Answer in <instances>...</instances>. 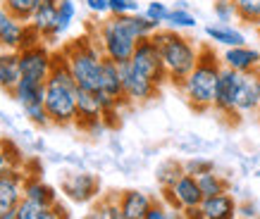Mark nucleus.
<instances>
[{
    "instance_id": "nucleus-31",
    "label": "nucleus",
    "mask_w": 260,
    "mask_h": 219,
    "mask_svg": "<svg viewBox=\"0 0 260 219\" xmlns=\"http://www.w3.org/2000/svg\"><path fill=\"white\" fill-rule=\"evenodd\" d=\"M167 26L170 29H193L196 26V17L189 12V8H172L170 15H167Z\"/></svg>"
},
{
    "instance_id": "nucleus-41",
    "label": "nucleus",
    "mask_w": 260,
    "mask_h": 219,
    "mask_svg": "<svg viewBox=\"0 0 260 219\" xmlns=\"http://www.w3.org/2000/svg\"><path fill=\"white\" fill-rule=\"evenodd\" d=\"M0 145H3V150H5V155H8L10 164H12V167H19V160H17V155H19V148H17L15 143L8 141V138H3V141H0Z\"/></svg>"
},
{
    "instance_id": "nucleus-7",
    "label": "nucleus",
    "mask_w": 260,
    "mask_h": 219,
    "mask_svg": "<svg viewBox=\"0 0 260 219\" xmlns=\"http://www.w3.org/2000/svg\"><path fill=\"white\" fill-rule=\"evenodd\" d=\"M119 71H122V86H124V98L132 102H148L160 95V88L153 79L136 69L132 62H119Z\"/></svg>"
},
{
    "instance_id": "nucleus-19",
    "label": "nucleus",
    "mask_w": 260,
    "mask_h": 219,
    "mask_svg": "<svg viewBox=\"0 0 260 219\" xmlns=\"http://www.w3.org/2000/svg\"><path fill=\"white\" fill-rule=\"evenodd\" d=\"M24 22L12 17L5 8H0V50H19Z\"/></svg>"
},
{
    "instance_id": "nucleus-13",
    "label": "nucleus",
    "mask_w": 260,
    "mask_h": 219,
    "mask_svg": "<svg viewBox=\"0 0 260 219\" xmlns=\"http://www.w3.org/2000/svg\"><path fill=\"white\" fill-rule=\"evenodd\" d=\"M237 112L239 115H260V69L246 71L239 79Z\"/></svg>"
},
{
    "instance_id": "nucleus-18",
    "label": "nucleus",
    "mask_w": 260,
    "mask_h": 219,
    "mask_svg": "<svg viewBox=\"0 0 260 219\" xmlns=\"http://www.w3.org/2000/svg\"><path fill=\"white\" fill-rule=\"evenodd\" d=\"M19 79H22L19 50H0V91L10 95Z\"/></svg>"
},
{
    "instance_id": "nucleus-15",
    "label": "nucleus",
    "mask_w": 260,
    "mask_h": 219,
    "mask_svg": "<svg viewBox=\"0 0 260 219\" xmlns=\"http://www.w3.org/2000/svg\"><path fill=\"white\" fill-rule=\"evenodd\" d=\"M222 64L229 67V69L246 74V71L260 69V53L255 48H248V46L224 48V53H222Z\"/></svg>"
},
{
    "instance_id": "nucleus-46",
    "label": "nucleus",
    "mask_w": 260,
    "mask_h": 219,
    "mask_svg": "<svg viewBox=\"0 0 260 219\" xmlns=\"http://www.w3.org/2000/svg\"><path fill=\"white\" fill-rule=\"evenodd\" d=\"M0 3H3V0H0Z\"/></svg>"
},
{
    "instance_id": "nucleus-12",
    "label": "nucleus",
    "mask_w": 260,
    "mask_h": 219,
    "mask_svg": "<svg viewBox=\"0 0 260 219\" xmlns=\"http://www.w3.org/2000/svg\"><path fill=\"white\" fill-rule=\"evenodd\" d=\"M19 67H22V77L46 81L50 69H53V53L48 50L46 43L19 50Z\"/></svg>"
},
{
    "instance_id": "nucleus-24",
    "label": "nucleus",
    "mask_w": 260,
    "mask_h": 219,
    "mask_svg": "<svg viewBox=\"0 0 260 219\" xmlns=\"http://www.w3.org/2000/svg\"><path fill=\"white\" fill-rule=\"evenodd\" d=\"M205 36L217 43V46L232 48V46H246V36L239 29H234L232 24H208L205 26Z\"/></svg>"
},
{
    "instance_id": "nucleus-45",
    "label": "nucleus",
    "mask_w": 260,
    "mask_h": 219,
    "mask_svg": "<svg viewBox=\"0 0 260 219\" xmlns=\"http://www.w3.org/2000/svg\"><path fill=\"white\" fill-rule=\"evenodd\" d=\"M255 31H258V36H260V26H255Z\"/></svg>"
},
{
    "instance_id": "nucleus-10",
    "label": "nucleus",
    "mask_w": 260,
    "mask_h": 219,
    "mask_svg": "<svg viewBox=\"0 0 260 219\" xmlns=\"http://www.w3.org/2000/svg\"><path fill=\"white\" fill-rule=\"evenodd\" d=\"M77 129L81 131H98L105 129L103 122V102L98 98V91H88V88H79L77 91Z\"/></svg>"
},
{
    "instance_id": "nucleus-29",
    "label": "nucleus",
    "mask_w": 260,
    "mask_h": 219,
    "mask_svg": "<svg viewBox=\"0 0 260 219\" xmlns=\"http://www.w3.org/2000/svg\"><path fill=\"white\" fill-rule=\"evenodd\" d=\"M198 186L203 191V198H210V196H217V193H227L229 181L213 169V172H205L198 176Z\"/></svg>"
},
{
    "instance_id": "nucleus-37",
    "label": "nucleus",
    "mask_w": 260,
    "mask_h": 219,
    "mask_svg": "<svg viewBox=\"0 0 260 219\" xmlns=\"http://www.w3.org/2000/svg\"><path fill=\"white\" fill-rule=\"evenodd\" d=\"M213 169H215V164L210 160H203V157H191V160L184 162V172L193 174V176H201V174L213 172Z\"/></svg>"
},
{
    "instance_id": "nucleus-14",
    "label": "nucleus",
    "mask_w": 260,
    "mask_h": 219,
    "mask_svg": "<svg viewBox=\"0 0 260 219\" xmlns=\"http://www.w3.org/2000/svg\"><path fill=\"white\" fill-rule=\"evenodd\" d=\"M170 191H172L174 203H177V212L196 210L203 203V191L198 186V176H193V174H184Z\"/></svg>"
},
{
    "instance_id": "nucleus-5",
    "label": "nucleus",
    "mask_w": 260,
    "mask_h": 219,
    "mask_svg": "<svg viewBox=\"0 0 260 219\" xmlns=\"http://www.w3.org/2000/svg\"><path fill=\"white\" fill-rule=\"evenodd\" d=\"M150 39L155 41V46L160 48V55H162V62H165L170 84L179 88V84L189 77V71L196 67L201 46H196L191 39L181 36L177 29H170V26H167V29H158Z\"/></svg>"
},
{
    "instance_id": "nucleus-44",
    "label": "nucleus",
    "mask_w": 260,
    "mask_h": 219,
    "mask_svg": "<svg viewBox=\"0 0 260 219\" xmlns=\"http://www.w3.org/2000/svg\"><path fill=\"white\" fill-rule=\"evenodd\" d=\"M5 167H10V160H8V155H5V150H3V145H0V172H3Z\"/></svg>"
},
{
    "instance_id": "nucleus-33",
    "label": "nucleus",
    "mask_w": 260,
    "mask_h": 219,
    "mask_svg": "<svg viewBox=\"0 0 260 219\" xmlns=\"http://www.w3.org/2000/svg\"><path fill=\"white\" fill-rule=\"evenodd\" d=\"M24 117L29 119L31 124L36 126H50V117H48V110H46V102H31V105H24Z\"/></svg>"
},
{
    "instance_id": "nucleus-26",
    "label": "nucleus",
    "mask_w": 260,
    "mask_h": 219,
    "mask_svg": "<svg viewBox=\"0 0 260 219\" xmlns=\"http://www.w3.org/2000/svg\"><path fill=\"white\" fill-rule=\"evenodd\" d=\"M184 174H186L184 162H179V160H165L155 167V181L160 184V188H172Z\"/></svg>"
},
{
    "instance_id": "nucleus-4",
    "label": "nucleus",
    "mask_w": 260,
    "mask_h": 219,
    "mask_svg": "<svg viewBox=\"0 0 260 219\" xmlns=\"http://www.w3.org/2000/svg\"><path fill=\"white\" fill-rule=\"evenodd\" d=\"M60 50H62L64 60L70 64V69H72V74H74V79H77L79 88L98 91V88H101L105 55H103L101 46L95 43L93 33L91 31L81 33L77 39L67 41Z\"/></svg>"
},
{
    "instance_id": "nucleus-35",
    "label": "nucleus",
    "mask_w": 260,
    "mask_h": 219,
    "mask_svg": "<svg viewBox=\"0 0 260 219\" xmlns=\"http://www.w3.org/2000/svg\"><path fill=\"white\" fill-rule=\"evenodd\" d=\"M46 43L41 29H36L31 22H24V31H22V41H19V50H26V48H34V46H41Z\"/></svg>"
},
{
    "instance_id": "nucleus-28",
    "label": "nucleus",
    "mask_w": 260,
    "mask_h": 219,
    "mask_svg": "<svg viewBox=\"0 0 260 219\" xmlns=\"http://www.w3.org/2000/svg\"><path fill=\"white\" fill-rule=\"evenodd\" d=\"M91 217L101 219H122V207H119V193L110 196H98V203L93 205V214Z\"/></svg>"
},
{
    "instance_id": "nucleus-27",
    "label": "nucleus",
    "mask_w": 260,
    "mask_h": 219,
    "mask_svg": "<svg viewBox=\"0 0 260 219\" xmlns=\"http://www.w3.org/2000/svg\"><path fill=\"white\" fill-rule=\"evenodd\" d=\"M17 219H57V214L53 207H46V205L29 200V198H22V203L17 205Z\"/></svg>"
},
{
    "instance_id": "nucleus-42",
    "label": "nucleus",
    "mask_w": 260,
    "mask_h": 219,
    "mask_svg": "<svg viewBox=\"0 0 260 219\" xmlns=\"http://www.w3.org/2000/svg\"><path fill=\"white\" fill-rule=\"evenodd\" d=\"M237 214H241V217H255V207L253 205H239Z\"/></svg>"
},
{
    "instance_id": "nucleus-43",
    "label": "nucleus",
    "mask_w": 260,
    "mask_h": 219,
    "mask_svg": "<svg viewBox=\"0 0 260 219\" xmlns=\"http://www.w3.org/2000/svg\"><path fill=\"white\" fill-rule=\"evenodd\" d=\"M53 210H55V214H57V219H60V217H70V212H67V207H62V205H60V203H55V205H53Z\"/></svg>"
},
{
    "instance_id": "nucleus-34",
    "label": "nucleus",
    "mask_w": 260,
    "mask_h": 219,
    "mask_svg": "<svg viewBox=\"0 0 260 219\" xmlns=\"http://www.w3.org/2000/svg\"><path fill=\"white\" fill-rule=\"evenodd\" d=\"M213 15H215V19H217L220 24H229V22H234V19H239L234 0H215Z\"/></svg>"
},
{
    "instance_id": "nucleus-2",
    "label": "nucleus",
    "mask_w": 260,
    "mask_h": 219,
    "mask_svg": "<svg viewBox=\"0 0 260 219\" xmlns=\"http://www.w3.org/2000/svg\"><path fill=\"white\" fill-rule=\"evenodd\" d=\"M77 91L79 84L64 60L62 50L53 53V69L46 79V110L53 126H74L77 122Z\"/></svg>"
},
{
    "instance_id": "nucleus-23",
    "label": "nucleus",
    "mask_w": 260,
    "mask_h": 219,
    "mask_svg": "<svg viewBox=\"0 0 260 219\" xmlns=\"http://www.w3.org/2000/svg\"><path fill=\"white\" fill-rule=\"evenodd\" d=\"M98 91H103V93L112 95V98H117V100L126 102L129 105V100L124 98V86H122V71H119V62H115V60H108L105 57V62H103V77H101V88Z\"/></svg>"
},
{
    "instance_id": "nucleus-11",
    "label": "nucleus",
    "mask_w": 260,
    "mask_h": 219,
    "mask_svg": "<svg viewBox=\"0 0 260 219\" xmlns=\"http://www.w3.org/2000/svg\"><path fill=\"white\" fill-rule=\"evenodd\" d=\"M24 176L26 174L19 172V167H5L0 172V217L8 210H17V205L24 198Z\"/></svg>"
},
{
    "instance_id": "nucleus-36",
    "label": "nucleus",
    "mask_w": 260,
    "mask_h": 219,
    "mask_svg": "<svg viewBox=\"0 0 260 219\" xmlns=\"http://www.w3.org/2000/svg\"><path fill=\"white\" fill-rule=\"evenodd\" d=\"M143 15L148 17L150 22H155V24H162L167 22V15H170V8H167L165 3H158V0H153V3H148V8H146V12Z\"/></svg>"
},
{
    "instance_id": "nucleus-9",
    "label": "nucleus",
    "mask_w": 260,
    "mask_h": 219,
    "mask_svg": "<svg viewBox=\"0 0 260 219\" xmlns=\"http://www.w3.org/2000/svg\"><path fill=\"white\" fill-rule=\"evenodd\" d=\"M239 79H241V71H234L222 64V74H220V81H217V93H215V102H213V110L217 115L227 119H234L239 122V115L237 112V91H239Z\"/></svg>"
},
{
    "instance_id": "nucleus-20",
    "label": "nucleus",
    "mask_w": 260,
    "mask_h": 219,
    "mask_svg": "<svg viewBox=\"0 0 260 219\" xmlns=\"http://www.w3.org/2000/svg\"><path fill=\"white\" fill-rule=\"evenodd\" d=\"M10 98L19 105H31V102H41L46 98V81H39V79L31 77H22L17 81V86L12 88Z\"/></svg>"
},
{
    "instance_id": "nucleus-25",
    "label": "nucleus",
    "mask_w": 260,
    "mask_h": 219,
    "mask_svg": "<svg viewBox=\"0 0 260 219\" xmlns=\"http://www.w3.org/2000/svg\"><path fill=\"white\" fill-rule=\"evenodd\" d=\"M74 17H77V5H74V0H60V8H57V15H55V26H53V31H50L46 43H57L60 36H64V33L70 31Z\"/></svg>"
},
{
    "instance_id": "nucleus-38",
    "label": "nucleus",
    "mask_w": 260,
    "mask_h": 219,
    "mask_svg": "<svg viewBox=\"0 0 260 219\" xmlns=\"http://www.w3.org/2000/svg\"><path fill=\"white\" fill-rule=\"evenodd\" d=\"M139 3L136 0H110V15H136Z\"/></svg>"
},
{
    "instance_id": "nucleus-32",
    "label": "nucleus",
    "mask_w": 260,
    "mask_h": 219,
    "mask_svg": "<svg viewBox=\"0 0 260 219\" xmlns=\"http://www.w3.org/2000/svg\"><path fill=\"white\" fill-rule=\"evenodd\" d=\"M36 0H3V8L8 10L12 17H17L19 22H29L34 12Z\"/></svg>"
},
{
    "instance_id": "nucleus-30",
    "label": "nucleus",
    "mask_w": 260,
    "mask_h": 219,
    "mask_svg": "<svg viewBox=\"0 0 260 219\" xmlns=\"http://www.w3.org/2000/svg\"><path fill=\"white\" fill-rule=\"evenodd\" d=\"M239 22L246 26H260V0H234Z\"/></svg>"
},
{
    "instance_id": "nucleus-16",
    "label": "nucleus",
    "mask_w": 260,
    "mask_h": 219,
    "mask_svg": "<svg viewBox=\"0 0 260 219\" xmlns=\"http://www.w3.org/2000/svg\"><path fill=\"white\" fill-rule=\"evenodd\" d=\"M239 203L234 200L232 193H217V196L203 198L201 203V217L203 219H232L237 217Z\"/></svg>"
},
{
    "instance_id": "nucleus-3",
    "label": "nucleus",
    "mask_w": 260,
    "mask_h": 219,
    "mask_svg": "<svg viewBox=\"0 0 260 219\" xmlns=\"http://www.w3.org/2000/svg\"><path fill=\"white\" fill-rule=\"evenodd\" d=\"M220 74H222V57L210 46H201L196 67L179 84L181 95H184V100L189 102L191 110H196V112L213 110Z\"/></svg>"
},
{
    "instance_id": "nucleus-8",
    "label": "nucleus",
    "mask_w": 260,
    "mask_h": 219,
    "mask_svg": "<svg viewBox=\"0 0 260 219\" xmlns=\"http://www.w3.org/2000/svg\"><path fill=\"white\" fill-rule=\"evenodd\" d=\"M60 191L77 205H88L101 196V179L88 172H70L60 179Z\"/></svg>"
},
{
    "instance_id": "nucleus-17",
    "label": "nucleus",
    "mask_w": 260,
    "mask_h": 219,
    "mask_svg": "<svg viewBox=\"0 0 260 219\" xmlns=\"http://www.w3.org/2000/svg\"><path fill=\"white\" fill-rule=\"evenodd\" d=\"M155 198H150L143 191H122L119 193V207H122V219H146L150 205Z\"/></svg>"
},
{
    "instance_id": "nucleus-39",
    "label": "nucleus",
    "mask_w": 260,
    "mask_h": 219,
    "mask_svg": "<svg viewBox=\"0 0 260 219\" xmlns=\"http://www.w3.org/2000/svg\"><path fill=\"white\" fill-rule=\"evenodd\" d=\"M170 212H174V210H170V207H167V203L153 200V205H150V210H148V214H146V219H167V217H172Z\"/></svg>"
},
{
    "instance_id": "nucleus-1",
    "label": "nucleus",
    "mask_w": 260,
    "mask_h": 219,
    "mask_svg": "<svg viewBox=\"0 0 260 219\" xmlns=\"http://www.w3.org/2000/svg\"><path fill=\"white\" fill-rule=\"evenodd\" d=\"M160 29V24L150 22L146 15H110L108 19L88 26L103 55L115 62H129L134 55L136 43Z\"/></svg>"
},
{
    "instance_id": "nucleus-22",
    "label": "nucleus",
    "mask_w": 260,
    "mask_h": 219,
    "mask_svg": "<svg viewBox=\"0 0 260 219\" xmlns=\"http://www.w3.org/2000/svg\"><path fill=\"white\" fill-rule=\"evenodd\" d=\"M57 8H60V0H36V5H34V12H31V19L29 22L41 29L43 33V39L48 41L50 31H53V26H55V15H57Z\"/></svg>"
},
{
    "instance_id": "nucleus-21",
    "label": "nucleus",
    "mask_w": 260,
    "mask_h": 219,
    "mask_svg": "<svg viewBox=\"0 0 260 219\" xmlns=\"http://www.w3.org/2000/svg\"><path fill=\"white\" fill-rule=\"evenodd\" d=\"M24 198H29L34 203L53 207L57 203V193L53 186H48L46 181H41L39 174H26L24 176Z\"/></svg>"
},
{
    "instance_id": "nucleus-6",
    "label": "nucleus",
    "mask_w": 260,
    "mask_h": 219,
    "mask_svg": "<svg viewBox=\"0 0 260 219\" xmlns=\"http://www.w3.org/2000/svg\"><path fill=\"white\" fill-rule=\"evenodd\" d=\"M129 62L134 64L136 69L146 74L148 79H153L158 86H165L170 84V77H167V69H165V62H162V55H160V48L155 46V41L146 36L136 43L134 48V55Z\"/></svg>"
},
{
    "instance_id": "nucleus-40",
    "label": "nucleus",
    "mask_w": 260,
    "mask_h": 219,
    "mask_svg": "<svg viewBox=\"0 0 260 219\" xmlns=\"http://www.w3.org/2000/svg\"><path fill=\"white\" fill-rule=\"evenodd\" d=\"M86 3L88 12H93V15H110V0H84Z\"/></svg>"
}]
</instances>
